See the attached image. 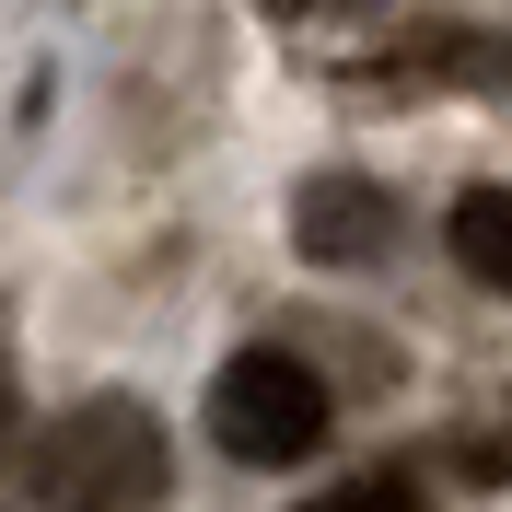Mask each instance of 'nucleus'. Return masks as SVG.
I'll list each match as a JSON object with an SVG mask.
<instances>
[{"instance_id":"0eeeda50","label":"nucleus","mask_w":512,"mask_h":512,"mask_svg":"<svg viewBox=\"0 0 512 512\" xmlns=\"http://www.w3.org/2000/svg\"><path fill=\"white\" fill-rule=\"evenodd\" d=\"M0 454H12V361H0Z\"/></svg>"},{"instance_id":"39448f33","label":"nucleus","mask_w":512,"mask_h":512,"mask_svg":"<svg viewBox=\"0 0 512 512\" xmlns=\"http://www.w3.org/2000/svg\"><path fill=\"white\" fill-rule=\"evenodd\" d=\"M326 512H408V501H396V489H338Z\"/></svg>"},{"instance_id":"7ed1b4c3","label":"nucleus","mask_w":512,"mask_h":512,"mask_svg":"<svg viewBox=\"0 0 512 512\" xmlns=\"http://www.w3.org/2000/svg\"><path fill=\"white\" fill-rule=\"evenodd\" d=\"M291 245L326 256V268H361V256L396 245V198H384L373 175H303V187H291Z\"/></svg>"},{"instance_id":"20e7f679","label":"nucleus","mask_w":512,"mask_h":512,"mask_svg":"<svg viewBox=\"0 0 512 512\" xmlns=\"http://www.w3.org/2000/svg\"><path fill=\"white\" fill-rule=\"evenodd\" d=\"M443 245H454V268L478 291H512V187H466L443 210Z\"/></svg>"},{"instance_id":"f257e3e1","label":"nucleus","mask_w":512,"mask_h":512,"mask_svg":"<svg viewBox=\"0 0 512 512\" xmlns=\"http://www.w3.org/2000/svg\"><path fill=\"white\" fill-rule=\"evenodd\" d=\"M163 419L140 396H82L35 443V501L47 512H152L163 501Z\"/></svg>"},{"instance_id":"423d86ee","label":"nucleus","mask_w":512,"mask_h":512,"mask_svg":"<svg viewBox=\"0 0 512 512\" xmlns=\"http://www.w3.org/2000/svg\"><path fill=\"white\" fill-rule=\"evenodd\" d=\"M291 24H326V12H361V0H280Z\"/></svg>"},{"instance_id":"f03ea898","label":"nucleus","mask_w":512,"mask_h":512,"mask_svg":"<svg viewBox=\"0 0 512 512\" xmlns=\"http://www.w3.org/2000/svg\"><path fill=\"white\" fill-rule=\"evenodd\" d=\"M210 443L233 466H303L326 443V373L303 350H233L210 384Z\"/></svg>"}]
</instances>
